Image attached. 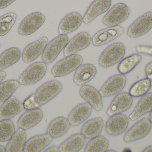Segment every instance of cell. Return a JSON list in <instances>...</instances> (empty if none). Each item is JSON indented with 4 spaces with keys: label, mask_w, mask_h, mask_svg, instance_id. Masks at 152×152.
I'll use <instances>...</instances> for the list:
<instances>
[{
    "label": "cell",
    "mask_w": 152,
    "mask_h": 152,
    "mask_svg": "<svg viewBox=\"0 0 152 152\" xmlns=\"http://www.w3.org/2000/svg\"><path fill=\"white\" fill-rule=\"evenodd\" d=\"M0 47H1V44H0Z\"/></svg>",
    "instance_id": "obj_47"
},
{
    "label": "cell",
    "mask_w": 152,
    "mask_h": 152,
    "mask_svg": "<svg viewBox=\"0 0 152 152\" xmlns=\"http://www.w3.org/2000/svg\"><path fill=\"white\" fill-rule=\"evenodd\" d=\"M126 83V76L117 74L108 79L102 86L99 93L102 97L113 96L120 93L125 87Z\"/></svg>",
    "instance_id": "obj_9"
},
{
    "label": "cell",
    "mask_w": 152,
    "mask_h": 152,
    "mask_svg": "<svg viewBox=\"0 0 152 152\" xmlns=\"http://www.w3.org/2000/svg\"><path fill=\"white\" fill-rule=\"evenodd\" d=\"M80 96L96 111L103 108L102 99L99 91L90 85H84L80 89Z\"/></svg>",
    "instance_id": "obj_18"
},
{
    "label": "cell",
    "mask_w": 152,
    "mask_h": 152,
    "mask_svg": "<svg viewBox=\"0 0 152 152\" xmlns=\"http://www.w3.org/2000/svg\"><path fill=\"white\" fill-rule=\"evenodd\" d=\"M83 21V18L78 12H72L66 15L61 21L58 27L60 35H66L75 31L80 27Z\"/></svg>",
    "instance_id": "obj_17"
},
{
    "label": "cell",
    "mask_w": 152,
    "mask_h": 152,
    "mask_svg": "<svg viewBox=\"0 0 152 152\" xmlns=\"http://www.w3.org/2000/svg\"><path fill=\"white\" fill-rule=\"evenodd\" d=\"M129 8L124 3H120L113 6L102 20L103 23L108 26H118L128 18Z\"/></svg>",
    "instance_id": "obj_6"
},
{
    "label": "cell",
    "mask_w": 152,
    "mask_h": 152,
    "mask_svg": "<svg viewBox=\"0 0 152 152\" xmlns=\"http://www.w3.org/2000/svg\"><path fill=\"white\" fill-rule=\"evenodd\" d=\"M52 139L47 134L33 137L26 142L23 152H41L50 145Z\"/></svg>",
    "instance_id": "obj_24"
},
{
    "label": "cell",
    "mask_w": 152,
    "mask_h": 152,
    "mask_svg": "<svg viewBox=\"0 0 152 152\" xmlns=\"http://www.w3.org/2000/svg\"><path fill=\"white\" fill-rule=\"evenodd\" d=\"M152 28V12H146L137 19L128 28L127 34L132 38L145 35Z\"/></svg>",
    "instance_id": "obj_8"
},
{
    "label": "cell",
    "mask_w": 152,
    "mask_h": 152,
    "mask_svg": "<svg viewBox=\"0 0 152 152\" xmlns=\"http://www.w3.org/2000/svg\"><path fill=\"white\" fill-rule=\"evenodd\" d=\"M92 42L91 36L86 32H82L73 37L67 44L63 51L66 57L75 55L76 53L88 47Z\"/></svg>",
    "instance_id": "obj_12"
},
{
    "label": "cell",
    "mask_w": 152,
    "mask_h": 152,
    "mask_svg": "<svg viewBox=\"0 0 152 152\" xmlns=\"http://www.w3.org/2000/svg\"><path fill=\"white\" fill-rule=\"evenodd\" d=\"M68 36L59 35L53 39L46 46L42 54V60L45 64L52 63L61 52L65 49L69 42Z\"/></svg>",
    "instance_id": "obj_5"
},
{
    "label": "cell",
    "mask_w": 152,
    "mask_h": 152,
    "mask_svg": "<svg viewBox=\"0 0 152 152\" xmlns=\"http://www.w3.org/2000/svg\"><path fill=\"white\" fill-rule=\"evenodd\" d=\"M17 14L9 12L0 17V36L7 35L12 28L17 20Z\"/></svg>",
    "instance_id": "obj_34"
},
{
    "label": "cell",
    "mask_w": 152,
    "mask_h": 152,
    "mask_svg": "<svg viewBox=\"0 0 152 152\" xmlns=\"http://www.w3.org/2000/svg\"><path fill=\"white\" fill-rule=\"evenodd\" d=\"M15 133V126L12 120L0 121V142L10 141Z\"/></svg>",
    "instance_id": "obj_35"
},
{
    "label": "cell",
    "mask_w": 152,
    "mask_h": 152,
    "mask_svg": "<svg viewBox=\"0 0 152 152\" xmlns=\"http://www.w3.org/2000/svg\"><path fill=\"white\" fill-rule=\"evenodd\" d=\"M124 31V29L120 26L104 29L94 35L91 42L95 46H102L117 39L123 34Z\"/></svg>",
    "instance_id": "obj_11"
},
{
    "label": "cell",
    "mask_w": 152,
    "mask_h": 152,
    "mask_svg": "<svg viewBox=\"0 0 152 152\" xmlns=\"http://www.w3.org/2000/svg\"><path fill=\"white\" fill-rule=\"evenodd\" d=\"M104 120L102 118L92 119L87 121L82 126L81 133L88 139H94L100 136L103 128Z\"/></svg>",
    "instance_id": "obj_25"
},
{
    "label": "cell",
    "mask_w": 152,
    "mask_h": 152,
    "mask_svg": "<svg viewBox=\"0 0 152 152\" xmlns=\"http://www.w3.org/2000/svg\"><path fill=\"white\" fill-rule=\"evenodd\" d=\"M149 119L151 121V123L152 124V111L150 113V116H149Z\"/></svg>",
    "instance_id": "obj_44"
},
{
    "label": "cell",
    "mask_w": 152,
    "mask_h": 152,
    "mask_svg": "<svg viewBox=\"0 0 152 152\" xmlns=\"http://www.w3.org/2000/svg\"><path fill=\"white\" fill-rule=\"evenodd\" d=\"M142 152H152V145L148 146Z\"/></svg>",
    "instance_id": "obj_42"
},
{
    "label": "cell",
    "mask_w": 152,
    "mask_h": 152,
    "mask_svg": "<svg viewBox=\"0 0 152 152\" xmlns=\"http://www.w3.org/2000/svg\"><path fill=\"white\" fill-rule=\"evenodd\" d=\"M15 1H0V9H4V8H6L7 6L11 4Z\"/></svg>",
    "instance_id": "obj_39"
},
{
    "label": "cell",
    "mask_w": 152,
    "mask_h": 152,
    "mask_svg": "<svg viewBox=\"0 0 152 152\" xmlns=\"http://www.w3.org/2000/svg\"><path fill=\"white\" fill-rule=\"evenodd\" d=\"M106 152H117L116 151H113V150H110V151H107Z\"/></svg>",
    "instance_id": "obj_46"
},
{
    "label": "cell",
    "mask_w": 152,
    "mask_h": 152,
    "mask_svg": "<svg viewBox=\"0 0 152 152\" xmlns=\"http://www.w3.org/2000/svg\"><path fill=\"white\" fill-rule=\"evenodd\" d=\"M112 1H94L90 4L83 18V21L85 24H88L101 14L104 13L110 8Z\"/></svg>",
    "instance_id": "obj_20"
},
{
    "label": "cell",
    "mask_w": 152,
    "mask_h": 152,
    "mask_svg": "<svg viewBox=\"0 0 152 152\" xmlns=\"http://www.w3.org/2000/svg\"><path fill=\"white\" fill-rule=\"evenodd\" d=\"M48 39L43 37L28 45L23 50L22 59L26 63L34 61L43 53L48 43Z\"/></svg>",
    "instance_id": "obj_14"
},
{
    "label": "cell",
    "mask_w": 152,
    "mask_h": 152,
    "mask_svg": "<svg viewBox=\"0 0 152 152\" xmlns=\"http://www.w3.org/2000/svg\"><path fill=\"white\" fill-rule=\"evenodd\" d=\"M142 60V57L137 54H134L121 61L118 66L119 72L122 75L128 74L134 69Z\"/></svg>",
    "instance_id": "obj_30"
},
{
    "label": "cell",
    "mask_w": 152,
    "mask_h": 152,
    "mask_svg": "<svg viewBox=\"0 0 152 152\" xmlns=\"http://www.w3.org/2000/svg\"><path fill=\"white\" fill-rule=\"evenodd\" d=\"M26 140L25 130L19 129L6 145V152H22Z\"/></svg>",
    "instance_id": "obj_29"
},
{
    "label": "cell",
    "mask_w": 152,
    "mask_h": 152,
    "mask_svg": "<svg viewBox=\"0 0 152 152\" xmlns=\"http://www.w3.org/2000/svg\"><path fill=\"white\" fill-rule=\"evenodd\" d=\"M70 126L68 119L63 117H58L49 124L47 129V134L52 138H59L66 134Z\"/></svg>",
    "instance_id": "obj_23"
},
{
    "label": "cell",
    "mask_w": 152,
    "mask_h": 152,
    "mask_svg": "<svg viewBox=\"0 0 152 152\" xmlns=\"http://www.w3.org/2000/svg\"><path fill=\"white\" fill-rule=\"evenodd\" d=\"M6 72L4 71H0V83L4 80L6 77Z\"/></svg>",
    "instance_id": "obj_41"
},
{
    "label": "cell",
    "mask_w": 152,
    "mask_h": 152,
    "mask_svg": "<svg viewBox=\"0 0 152 152\" xmlns=\"http://www.w3.org/2000/svg\"><path fill=\"white\" fill-rule=\"evenodd\" d=\"M129 119L124 114H119L112 116L105 125L106 133L112 136L121 134L127 129Z\"/></svg>",
    "instance_id": "obj_15"
},
{
    "label": "cell",
    "mask_w": 152,
    "mask_h": 152,
    "mask_svg": "<svg viewBox=\"0 0 152 152\" xmlns=\"http://www.w3.org/2000/svg\"><path fill=\"white\" fill-rule=\"evenodd\" d=\"M96 66L90 63L83 64L76 70L73 78L74 83L79 86H84L92 80L96 75Z\"/></svg>",
    "instance_id": "obj_22"
},
{
    "label": "cell",
    "mask_w": 152,
    "mask_h": 152,
    "mask_svg": "<svg viewBox=\"0 0 152 152\" xmlns=\"http://www.w3.org/2000/svg\"><path fill=\"white\" fill-rule=\"evenodd\" d=\"M45 21V16L41 12H33L22 20L19 26L18 32L21 35H30L37 31Z\"/></svg>",
    "instance_id": "obj_7"
},
{
    "label": "cell",
    "mask_w": 152,
    "mask_h": 152,
    "mask_svg": "<svg viewBox=\"0 0 152 152\" xmlns=\"http://www.w3.org/2000/svg\"><path fill=\"white\" fill-rule=\"evenodd\" d=\"M109 147L107 138L100 135L91 139L86 145L84 152H106Z\"/></svg>",
    "instance_id": "obj_31"
},
{
    "label": "cell",
    "mask_w": 152,
    "mask_h": 152,
    "mask_svg": "<svg viewBox=\"0 0 152 152\" xmlns=\"http://www.w3.org/2000/svg\"><path fill=\"white\" fill-rule=\"evenodd\" d=\"M152 111V93H151L141 98L134 111L129 115V119L132 121H135Z\"/></svg>",
    "instance_id": "obj_27"
},
{
    "label": "cell",
    "mask_w": 152,
    "mask_h": 152,
    "mask_svg": "<svg viewBox=\"0 0 152 152\" xmlns=\"http://www.w3.org/2000/svg\"><path fill=\"white\" fill-rule=\"evenodd\" d=\"M125 54L126 47L122 43H114L104 50L99 57L98 63L102 68H110L121 61Z\"/></svg>",
    "instance_id": "obj_1"
},
{
    "label": "cell",
    "mask_w": 152,
    "mask_h": 152,
    "mask_svg": "<svg viewBox=\"0 0 152 152\" xmlns=\"http://www.w3.org/2000/svg\"><path fill=\"white\" fill-rule=\"evenodd\" d=\"M47 66L42 62H35L26 69L19 78L18 82L22 85L28 86L37 83L44 77Z\"/></svg>",
    "instance_id": "obj_3"
},
{
    "label": "cell",
    "mask_w": 152,
    "mask_h": 152,
    "mask_svg": "<svg viewBox=\"0 0 152 152\" xmlns=\"http://www.w3.org/2000/svg\"><path fill=\"white\" fill-rule=\"evenodd\" d=\"M123 152H131V150L129 149H126L123 151Z\"/></svg>",
    "instance_id": "obj_45"
},
{
    "label": "cell",
    "mask_w": 152,
    "mask_h": 152,
    "mask_svg": "<svg viewBox=\"0 0 152 152\" xmlns=\"http://www.w3.org/2000/svg\"><path fill=\"white\" fill-rule=\"evenodd\" d=\"M24 109L27 110H31L35 109H39L40 105L38 104L35 98L34 93L28 96L23 103Z\"/></svg>",
    "instance_id": "obj_36"
},
{
    "label": "cell",
    "mask_w": 152,
    "mask_h": 152,
    "mask_svg": "<svg viewBox=\"0 0 152 152\" xmlns=\"http://www.w3.org/2000/svg\"><path fill=\"white\" fill-rule=\"evenodd\" d=\"M93 108L87 103L80 104L75 106L69 115L70 126L76 127L85 122L91 115Z\"/></svg>",
    "instance_id": "obj_21"
},
{
    "label": "cell",
    "mask_w": 152,
    "mask_h": 152,
    "mask_svg": "<svg viewBox=\"0 0 152 152\" xmlns=\"http://www.w3.org/2000/svg\"><path fill=\"white\" fill-rule=\"evenodd\" d=\"M0 152H6L5 148L2 145H0Z\"/></svg>",
    "instance_id": "obj_43"
},
{
    "label": "cell",
    "mask_w": 152,
    "mask_h": 152,
    "mask_svg": "<svg viewBox=\"0 0 152 152\" xmlns=\"http://www.w3.org/2000/svg\"><path fill=\"white\" fill-rule=\"evenodd\" d=\"M132 96L127 93L118 94L113 100L106 110V114L112 117L117 114H121L130 109L133 104Z\"/></svg>",
    "instance_id": "obj_13"
},
{
    "label": "cell",
    "mask_w": 152,
    "mask_h": 152,
    "mask_svg": "<svg viewBox=\"0 0 152 152\" xmlns=\"http://www.w3.org/2000/svg\"><path fill=\"white\" fill-rule=\"evenodd\" d=\"M151 87L150 80L147 78L143 79L136 82L131 86L129 94L135 98L144 96L149 92Z\"/></svg>",
    "instance_id": "obj_33"
},
{
    "label": "cell",
    "mask_w": 152,
    "mask_h": 152,
    "mask_svg": "<svg viewBox=\"0 0 152 152\" xmlns=\"http://www.w3.org/2000/svg\"><path fill=\"white\" fill-rule=\"evenodd\" d=\"M23 109V104L15 96H11L0 107V121L10 120Z\"/></svg>",
    "instance_id": "obj_16"
},
{
    "label": "cell",
    "mask_w": 152,
    "mask_h": 152,
    "mask_svg": "<svg viewBox=\"0 0 152 152\" xmlns=\"http://www.w3.org/2000/svg\"><path fill=\"white\" fill-rule=\"evenodd\" d=\"M43 117V112L41 109L28 110L23 113L17 122L18 127L24 130H28L38 125Z\"/></svg>",
    "instance_id": "obj_19"
},
{
    "label": "cell",
    "mask_w": 152,
    "mask_h": 152,
    "mask_svg": "<svg viewBox=\"0 0 152 152\" xmlns=\"http://www.w3.org/2000/svg\"><path fill=\"white\" fill-rule=\"evenodd\" d=\"M83 62V57L78 54L66 57L54 65L51 70L52 74L55 78L66 76L79 68Z\"/></svg>",
    "instance_id": "obj_4"
},
{
    "label": "cell",
    "mask_w": 152,
    "mask_h": 152,
    "mask_svg": "<svg viewBox=\"0 0 152 152\" xmlns=\"http://www.w3.org/2000/svg\"><path fill=\"white\" fill-rule=\"evenodd\" d=\"M86 138L81 134H76L66 139L60 145V152H78L83 148Z\"/></svg>",
    "instance_id": "obj_26"
},
{
    "label": "cell",
    "mask_w": 152,
    "mask_h": 152,
    "mask_svg": "<svg viewBox=\"0 0 152 152\" xmlns=\"http://www.w3.org/2000/svg\"><path fill=\"white\" fill-rule=\"evenodd\" d=\"M21 56L20 50L16 47H12L5 50L0 55V70L17 63Z\"/></svg>",
    "instance_id": "obj_28"
},
{
    "label": "cell",
    "mask_w": 152,
    "mask_h": 152,
    "mask_svg": "<svg viewBox=\"0 0 152 152\" xmlns=\"http://www.w3.org/2000/svg\"><path fill=\"white\" fill-rule=\"evenodd\" d=\"M19 86V82L14 79L0 84V103L4 102L10 99Z\"/></svg>",
    "instance_id": "obj_32"
},
{
    "label": "cell",
    "mask_w": 152,
    "mask_h": 152,
    "mask_svg": "<svg viewBox=\"0 0 152 152\" xmlns=\"http://www.w3.org/2000/svg\"><path fill=\"white\" fill-rule=\"evenodd\" d=\"M62 90V85L57 80H51L40 87L34 93L36 101L40 106L55 98Z\"/></svg>",
    "instance_id": "obj_2"
},
{
    "label": "cell",
    "mask_w": 152,
    "mask_h": 152,
    "mask_svg": "<svg viewBox=\"0 0 152 152\" xmlns=\"http://www.w3.org/2000/svg\"><path fill=\"white\" fill-rule=\"evenodd\" d=\"M146 78L149 79L152 86V61L147 64L145 69Z\"/></svg>",
    "instance_id": "obj_38"
},
{
    "label": "cell",
    "mask_w": 152,
    "mask_h": 152,
    "mask_svg": "<svg viewBox=\"0 0 152 152\" xmlns=\"http://www.w3.org/2000/svg\"><path fill=\"white\" fill-rule=\"evenodd\" d=\"M151 127L152 123L149 119H141L126 133L123 141L126 143H129L142 139L149 134Z\"/></svg>",
    "instance_id": "obj_10"
},
{
    "label": "cell",
    "mask_w": 152,
    "mask_h": 152,
    "mask_svg": "<svg viewBox=\"0 0 152 152\" xmlns=\"http://www.w3.org/2000/svg\"><path fill=\"white\" fill-rule=\"evenodd\" d=\"M43 152H60L59 148L56 145H53L45 150Z\"/></svg>",
    "instance_id": "obj_40"
},
{
    "label": "cell",
    "mask_w": 152,
    "mask_h": 152,
    "mask_svg": "<svg viewBox=\"0 0 152 152\" xmlns=\"http://www.w3.org/2000/svg\"><path fill=\"white\" fill-rule=\"evenodd\" d=\"M136 51L138 53L152 56V46L147 45H138L136 46Z\"/></svg>",
    "instance_id": "obj_37"
}]
</instances>
